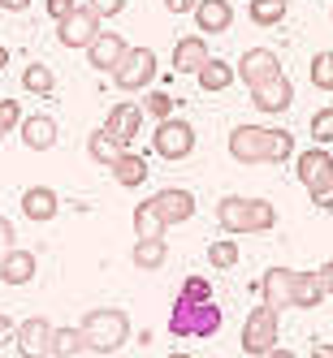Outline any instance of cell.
<instances>
[{
	"mask_svg": "<svg viewBox=\"0 0 333 358\" xmlns=\"http://www.w3.org/2000/svg\"><path fill=\"white\" fill-rule=\"evenodd\" d=\"M83 337H87V350L113 354V350L125 345V337H130V320H125V311H117V306H95V311H87V320H83Z\"/></svg>",
	"mask_w": 333,
	"mask_h": 358,
	"instance_id": "cell-1",
	"label": "cell"
},
{
	"mask_svg": "<svg viewBox=\"0 0 333 358\" xmlns=\"http://www.w3.org/2000/svg\"><path fill=\"white\" fill-rule=\"evenodd\" d=\"M221 328V306L208 298V302H173L169 311V332L173 337H212Z\"/></svg>",
	"mask_w": 333,
	"mask_h": 358,
	"instance_id": "cell-2",
	"label": "cell"
},
{
	"mask_svg": "<svg viewBox=\"0 0 333 358\" xmlns=\"http://www.w3.org/2000/svg\"><path fill=\"white\" fill-rule=\"evenodd\" d=\"M277 311L264 302V306H255V311L247 315V324H243V354H269V350H277Z\"/></svg>",
	"mask_w": 333,
	"mask_h": 358,
	"instance_id": "cell-3",
	"label": "cell"
},
{
	"mask_svg": "<svg viewBox=\"0 0 333 358\" xmlns=\"http://www.w3.org/2000/svg\"><path fill=\"white\" fill-rule=\"evenodd\" d=\"M269 147H273L269 125H238L229 134V156L238 164H269Z\"/></svg>",
	"mask_w": 333,
	"mask_h": 358,
	"instance_id": "cell-4",
	"label": "cell"
},
{
	"mask_svg": "<svg viewBox=\"0 0 333 358\" xmlns=\"http://www.w3.org/2000/svg\"><path fill=\"white\" fill-rule=\"evenodd\" d=\"M151 78H156V52H151V48H130V52L121 57V65L113 69V83L121 91H143Z\"/></svg>",
	"mask_w": 333,
	"mask_h": 358,
	"instance_id": "cell-5",
	"label": "cell"
},
{
	"mask_svg": "<svg viewBox=\"0 0 333 358\" xmlns=\"http://www.w3.org/2000/svg\"><path fill=\"white\" fill-rule=\"evenodd\" d=\"M151 147H156V156H165V160H186L191 151H195V125L169 117V121L156 125V134H151Z\"/></svg>",
	"mask_w": 333,
	"mask_h": 358,
	"instance_id": "cell-6",
	"label": "cell"
},
{
	"mask_svg": "<svg viewBox=\"0 0 333 358\" xmlns=\"http://www.w3.org/2000/svg\"><path fill=\"white\" fill-rule=\"evenodd\" d=\"M234 69H238V78H243L247 91H251V87H260V83L277 78V73H281V57L273 52V48H247Z\"/></svg>",
	"mask_w": 333,
	"mask_h": 358,
	"instance_id": "cell-7",
	"label": "cell"
},
{
	"mask_svg": "<svg viewBox=\"0 0 333 358\" xmlns=\"http://www.w3.org/2000/svg\"><path fill=\"white\" fill-rule=\"evenodd\" d=\"M57 39L65 43V48H91L95 43V35H100V13L91 9V5H83V9H74L65 22H57Z\"/></svg>",
	"mask_w": 333,
	"mask_h": 358,
	"instance_id": "cell-8",
	"label": "cell"
},
{
	"mask_svg": "<svg viewBox=\"0 0 333 358\" xmlns=\"http://www.w3.org/2000/svg\"><path fill=\"white\" fill-rule=\"evenodd\" d=\"M53 324H48L43 315H31V320H22L18 324V350H22V358H48L53 354Z\"/></svg>",
	"mask_w": 333,
	"mask_h": 358,
	"instance_id": "cell-9",
	"label": "cell"
},
{
	"mask_svg": "<svg viewBox=\"0 0 333 358\" xmlns=\"http://www.w3.org/2000/svg\"><path fill=\"white\" fill-rule=\"evenodd\" d=\"M251 104L260 108V113H286L294 104V83L286 78V73H277V78L251 87Z\"/></svg>",
	"mask_w": 333,
	"mask_h": 358,
	"instance_id": "cell-10",
	"label": "cell"
},
{
	"mask_svg": "<svg viewBox=\"0 0 333 358\" xmlns=\"http://www.w3.org/2000/svg\"><path fill=\"white\" fill-rule=\"evenodd\" d=\"M217 224L225 229V234H234V238L255 234V220H251V199H243V194H225V199L217 203Z\"/></svg>",
	"mask_w": 333,
	"mask_h": 358,
	"instance_id": "cell-11",
	"label": "cell"
},
{
	"mask_svg": "<svg viewBox=\"0 0 333 358\" xmlns=\"http://www.w3.org/2000/svg\"><path fill=\"white\" fill-rule=\"evenodd\" d=\"M130 52V48H125V39L117 35V31H100L95 35V43L87 48V65L91 69H100V73H113L117 65H121V57Z\"/></svg>",
	"mask_w": 333,
	"mask_h": 358,
	"instance_id": "cell-12",
	"label": "cell"
},
{
	"mask_svg": "<svg viewBox=\"0 0 333 358\" xmlns=\"http://www.w3.org/2000/svg\"><path fill=\"white\" fill-rule=\"evenodd\" d=\"M151 208L161 212V220H165V224H182V220H191V216H195V194H191V190L169 186V190H161L156 199H151Z\"/></svg>",
	"mask_w": 333,
	"mask_h": 358,
	"instance_id": "cell-13",
	"label": "cell"
},
{
	"mask_svg": "<svg viewBox=\"0 0 333 358\" xmlns=\"http://www.w3.org/2000/svg\"><path fill=\"white\" fill-rule=\"evenodd\" d=\"M260 298L281 311V306H294V272L290 268H269L264 280H260Z\"/></svg>",
	"mask_w": 333,
	"mask_h": 358,
	"instance_id": "cell-14",
	"label": "cell"
},
{
	"mask_svg": "<svg viewBox=\"0 0 333 358\" xmlns=\"http://www.w3.org/2000/svg\"><path fill=\"white\" fill-rule=\"evenodd\" d=\"M104 130H109L121 147H130L135 134L143 130V108H139V104H117V108L109 113V121H104Z\"/></svg>",
	"mask_w": 333,
	"mask_h": 358,
	"instance_id": "cell-15",
	"label": "cell"
},
{
	"mask_svg": "<svg viewBox=\"0 0 333 358\" xmlns=\"http://www.w3.org/2000/svg\"><path fill=\"white\" fill-rule=\"evenodd\" d=\"M203 65H208V43H203V35H186L173 43V69L177 73H199Z\"/></svg>",
	"mask_w": 333,
	"mask_h": 358,
	"instance_id": "cell-16",
	"label": "cell"
},
{
	"mask_svg": "<svg viewBox=\"0 0 333 358\" xmlns=\"http://www.w3.org/2000/svg\"><path fill=\"white\" fill-rule=\"evenodd\" d=\"M229 22H234V5H229V0H199L195 5V27L199 31L221 35V31H229Z\"/></svg>",
	"mask_w": 333,
	"mask_h": 358,
	"instance_id": "cell-17",
	"label": "cell"
},
{
	"mask_svg": "<svg viewBox=\"0 0 333 358\" xmlns=\"http://www.w3.org/2000/svg\"><path fill=\"white\" fill-rule=\"evenodd\" d=\"M22 212H27L35 224H48L61 212V199H57V190H48V186H31L27 194H22Z\"/></svg>",
	"mask_w": 333,
	"mask_h": 358,
	"instance_id": "cell-18",
	"label": "cell"
},
{
	"mask_svg": "<svg viewBox=\"0 0 333 358\" xmlns=\"http://www.w3.org/2000/svg\"><path fill=\"white\" fill-rule=\"evenodd\" d=\"M22 143H27L31 151H53L57 147V121L53 117H27L22 121Z\"/></svg>",
	"mask_w": 333,
	"mask_h": 358,
	"instance_id": "cell-19",
	"label": "cell"
},
{
	"mask_svg": "<svg viewBox=\"0 0 333 358\" xmlns=\"http://www.w3.org/2000/svg\"><path fill=\"white\" fill-rule=\"evenodd\" d=\"M294 164H299V182H303V186H316L320 177L333 173V156H329L325 147H307V151H299Z\"/></svg>",
	"mask_w": 333,
	"mask_h": 358,
	"instance_id": "cell-20",
	"label": "cell"
},
{
	"mask_svg": "<svg viewBox=\"0 0 333 358\" xmlns=\"http://www.w3.org/2000/svg\"><path fill=\"white\" fill-rule=\"evenodd\" d=\"M109 173L117 177V186L135 190V186H143V177H147V156H135V151H121V156L109 164Z\"/></svg>",
	"mask_w": 333,
	"mask_h": 358,
	"instance_id": "cell-21",
	"label": "cell"
},
{
	"mask_svg": "<svg viewBox=\"0 0 333 358\" xmlns=\"http://www.w3.org/2000/svg\"><path fill=\"white\" fill-rule=\"evenodd\" d=\"M31 276H35V255L13 246L5 255V264H0V280H5V285H27Z\"/></svg>",
	"mask_w": 333,
	"mask_h": 358,
	"instance_id": "cell-22",
	"label": "cell"
},
{
	"mask_svg": "<svg viewBox=\"0 0 333 358\" xmlns=\"http://www.w3.org/2000/svg\"><path fill=\"white\" fill-rule=\"evenodd\" d=\"M329 298V289H325V280H320V268L316 272H294V306H320Z\"/></svg>",
	"mask_w": 333,
	"mask_h": 358,
	"instance_id": "cell-23",
	"label": "cell"
},
{
	"mask_svg": "<svg viewBox=\"0 0 333 358\" xmlns=\"http://www.w3.org/2000/svg\"><path fill=\"white\" fill-rule=\"evenodd\" d=\"M165 238H139L135 242V250H130V259H135V268L139 272H156L161 264H165Z\"/></svg>",
	"mask_w": 333,
	"mask_h": 358,
	"instance_id": "cell-24",
	"label": "cell"
},
{
	"mask_svg": "<svg viewBox=\"0 0 333 358\" xmlns=\"http://www.w3.org/2000/svg\"><path fill=\"white\" fill-rule=\"evenodd\" d=\"M195 78H199L203 91H225L229 83L238 78V69H234V65H225V61H217V57H208V65H203Z\"/></svg>",
	"mask_w": 333,
	"mask_h": 358,
	"instance_id": "cell-25",
	"label": "cell"
},
{
	"mask_svg": "<svg viewBox=\"0 0 333 358\" xmlns=\"http://www.w3.org/2000/svg\"><path fill=\"white\" fill-rule=\"evenodd\" d=\"M87 151H91V160H95V164H104V169H109V164H113V160L121 156L125 147H121V143H117V138H113V134L104 130V125H100V130H95V134L87 138Z\"/></svg>",
	"mask_w": 333,
	"mask_h": 358,
	"instance_id": "cell-26",
	"label": "cell"
},
{
	"mask_svg": "<svg viewBox=\"0 0 333 358\" xmlns=\"http://www.w3.org/2000/svg\"><path fill=\"white\" fill-rule=\"evenodd\" d=\"M247 17L255 22V27H281V17H286V0H251Z\"/></svg>",
	"mask_w": 333,
	"mask_h": 358,
	"instance_id": "cell-27",
	"label": "cell"
},
{
	"mask_svg": "<svg viewBox=\"0 0 333 358\" xmlns=\"http://www.w3.org/2000/svg\"><path fill=\"white\" fill-rule=\"evenodd\" d=\"M165 229H169V224L161 220L156 208H151V199L135 208V234H139V238H165Z\"/></svg>",
	"mask_w": 333,
	"mask_h": 358,
	"instance_id": "cell-28",
	"label": "cell"
},
{
	"mask_svg": "<svg viewBox=\"0 0 333 358\" xmlns=\"http://www.w3.org/2000/svg\"><path fill=\"white\" fill-rule=\"evenodd\" d=\"M83 350H87L83 324H79V328H57V332H53V354H57V358H74V354H83Z\"/></svg>",
	"mask_w": 333,
	"mask_h": 358,
	"instance_id": "cell-29",
	"label": "cell"
},
{
	"mask_svg": "<svg viewBox=\"0 0 333 358\" xmlns=\"http://www.w3.org/2000/svg\"><path fill=\"white\" fill-rule=\"evenodd\" d=\"M208 264H212L217 272L234 268V264H238V242H234V238H217V242L208 246Z\"/></svg>",
	"mask_w": 333,
	"mask_h": 358,
	"instance_id": "cell-30",
	"label": "cell"
},
{
	"mask_svg": "<svg viewBox=\"0 0 333 358\" xmlns=\"http://www.w3.org/2000/svg\"><path fill=\"white\" fill-rule=\"evenodd\" d=\"M22 87H27L31 95H48L57 87V78H53V69L48 65H27V73H22Z\"/></svg>",
	"mask_w": 333,
	"mask_h": 358,
	"instance_id": "cell-31",
	"label": "cell"
},
{
	"mask_svg": "<svg viewBox=\"0 0 333 358\" xmlns=\"http://www.w3.org/2000/svg\"><path fill=\"white\" fill-rule=\"evenodd\" d=\"M307 73H312V87L316 91H333V52H316Z\"/></svg>",
	"mask_w": 333,
	"mask_h": 358,
	"instance_id": "cell-32",
	"label": "cell"
},
{
	"mask_svg": "<svg viewBox=\"0 0 333 358\" xmlns=\"http://www.w3.org/2000/svg\"><path fill=\"white\" fill-rule=\"evenodd\" d=\"M177 298H182V302H208L212 298V280L208 276H186L182 289H177Z\"/></svg>",
	"mask_w": 333,
	"mask_h": 358,
	"instance_id": "cell-33",
	"label": "cell"
},
{
	"mask_svg": "<svg viewBox=\"0 0 333 358\" xmlns=\"http://www.w3.org/2000/svg\"><path fill=\"white\" fill-rule=\"evenodd\" d=\"M312 138H316V147L333 143V104L320 108V113H312Z\"/></svg>",
	"mask_w": 333,
	"mask_h": 358,
	"instance_id": "cell-34",
	"label": "cell"
},
{
	"mask_svg": "<svg viewBox=\"0 0 333 358\" xmlns=\"http://www.w3.org/2000/svg\"><path fill=\"white\" fill-rule=\"evenodd\" d=\"M251 220H255V234H269L277 224V208L269 199H251Z\"/></svg>",
	"mask_w": 333,
	"mask_h": 358,
	"instance_id": "cell-35",
	"label": "cell"
},
{
	"mask_svg": "<svg viewBox=\"0 0 333 358\" xmlns=\"http://www.w3.org/2000/svg\"><path fill=\"white\" fill-rule=\"evenodd\" d=\"M294 156V134L286 130H273V147H269V164H286Z\"/></svg>",
	"mask_w": 333,
	"mask_h": 358,
	"instance_id": "cell-36",
	"label": "cell"
},
{
	"mask_svg": "<svg viewBox=\"0 0 333 358\" xmlns=\"http://www.w3.org/2000/svg\"><path fill=\"white\" fill-rule=\"evenodd\" d=\"M143 113H151L156 121H169V117H173V95H169V91H151V95L143 99Z\"/></svg>",
	"mask_w": 333,
	"mask_h": 358,
	"instance_id": "cell-37",
	"label": "cell"
},
{
	"mask_svg": "<svg viewBox=\"0 0 333 358\" xmlns=\"http://www.w3.org/2000/svg\"><path fill=\"white\" fill-rule=\"evenodd\" d=\"M307 194H312L316 208H325V212H329V208H333V173H329V177H320L316 186H307Z\"/></svg>",
	"mask_w": 333,
	"mask_h": 358,
	"instance_id": "cell-38",
	"label": "cell"
},
{
	"mask_svg": "<svg viewBox=\"0 0 333 358\" xmlns=\"http://www.w3.org/2000/svg\"><path fill=\"white\" fill-rule=\"evenodd\" d=\"M13 125H22V108H18V99H0V134H9Z\"/></svg>",
	"mask_w": 333,
	"mask_h": 358,
	"instance_id": "cell-39",
	"label": "cell"
},
{
	"mask_svg": "<svg viewBox=\"0 0 333 358\" xmlns=\"http://www.w3.org/2000/svg\"><path fill=\"white\" fill-rule=\"evenodd\" d=\"M43 5H48V17H53V22H65L74 9H79L74 0H43Z\"/></svg>",
	"mask_w": 333,
	"mask_h": 358,
	"instance_id": "cell-40",
	"label": "cell"
},
{
	"mask_svg": "<svg viewBox=\"0 0 333 358\" xmlns=\"http://www.w3.org/2000/svg\"><path fill=\"white\" fill-rule=\"evenodd\" d=\"M87 5H91L100 17H117V13L125 9V0H87Z\"/></svg>",
	"mask_w": 333,
	"mask_h": 358,
	"instance_id": "cell-41",
	"label": "cell"
},
{
	"mask_svg": "<svg viewBox=\"0 0 333 358\" xmlns=\"http://www.w3.org/2000/svg\"><path fill=\"white\" fill-rule=\"evenodd\" d=\"M13 250V224L0 216V264H5V255Z\"/></svg>",
	"mask_w": 333,
	"mask_h": 358,
	"instance_id": "cell-42",
	"label": "cell"
},
{
	"mask_svg": "<svg viewBox=\"0 0 333 358\" xmlns=\"http://www.w3.org/2000/svg\"><path fill=\"white\" fill-rule=\"evenodd\" d=\"M195 5H199V0H165V9L177 13V17H182V13H195Z\"/></svg>",
	"mask_w": 333,
	"mask_h": 358,
	"instance_id": "cell-43",
	"label": "cell"
},
{
	"mask_svg": "<svg viewBox=\"0 0 333 358\" xmlns=\"http://www.w3.org/2000/svg\"><path fill=\"white\" fill-rule=\"evenodd\" d=\"M31 0H0V13H27Z\"/></svg>",
	"mask_w": 333,
	"mask_h": 358,
	"instance_id": "cell-44",
	"label": "cell"
},
{
	"mask_svg": "<svg viewBox=\"0 0 333 358\" xmlns=\"http://www.w3.org/2000/svg\"><path fill=\"white\" fill-rule=\"evenodd\" d=\"M18 337V328L9 324V315H0V350H5V341H13Z\"/></svg>",
	"mask_w": 333,
	"mask_h": 358,
	"instance_id": "cell-45",
	"label": "cell"
},
{
	"mask_svg": "<svg viewBox=\"0 0 333 358\" xmlns=\"http://www.w3.org/2000/svg\"><path fill=\"white\" fill-rule=\"evenodd\" d=\"M312 358H333V341H316L312 345Z\"/></svg>",
	"mask_w": 333,
	"mask_h": 358,
	"instance_id": "cell-46",
	"label": "cell"
},
{
	"mask_svg": "<svg viewBox=\"0 0 333 358\" xmlns=\"http://www.w3.org/2000/svg\"><path fill=\"white\" fill-rule=\"evenodd\" d=\"M320 280H325V289H329V294H333V259H329V264H325V268H320Z\"/></svg>",
	"mask_w": 333,
	"mask_h": 358,
	"instance_id": "cell-47",
	"label": "cell"
},
{
	"mask_svg": "<svg viewBox=\"0 0 333 358\" xmlns=\"http://www.w3.org/2000/svg\"><path fill=\"white\" fill-rule=\"evenodd\" d=\"M264 358H299V354H290V350H269Z\"/></svg>",
	"mask_w": 333,
	"mask_h": 358,
	"instance_id": "cell-48",
	"label": "cell"
},
{
	"mask_svg": "<svg viewBox=\"0 0 333 358\" xmlns=\"http://www.w3.org/2000/svg\"><path fill=\"white\" fill-rule=\"evenodd\" d=\"M5 65H9V48H5V43H0V69H5Z\"/></svg>",
	"mask_w": 333,
	"mask_h": 358,
	"instance_id": "cell-49",
	"label": "cell"
},
{
	"mask_svg": "<svg viewBox=\"0 0 333 358\" xmlns=\"http://www.w3.org/2000/svg\"><path fill=\"white\" fill-rule=\"evenodd\" d=\"M169 358H191V354H169Z\"/></svg>",
	"mask_w": 333,
	"mask_h": 358,
	"instance_id": "cell-50",
	"label": "cell"
}]
</instances>
